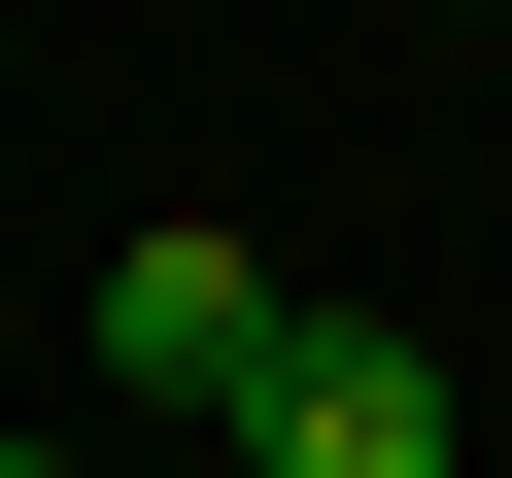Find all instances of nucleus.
I'll use <instances>...</instances> for the list:
<instances>
[{"label": "nucleus", "instance_id": "nucleus-2", "mask_svg": "<svg viewBox=\"0 0 512 478\" xmlns=\"http://www.w3.org/2000/svg\"><path fill=\"white\" fill-rule=\"evenodd\" d=\"M274 342H308V308H274V239H103V376H137V410H239Z\"/></svg>", "mask_w": 512, "mask_h": 478}, {"label": "nucleus", "instance_id": "nucleus-1", "mask_svg": "<svg viewBox=\"0 0 512 478\" xmlns=\"http://www.w3.org/2000/svg\"><path fill=\"white\" fill-rule=\"evenodd\" d=\"M239 478H444V342L410 308H308L274 376H239Z\"/></svg>", "mask_w": 512, "mask_h": 478}, {"label": "nucleus", "instance_id": "nucleus-3", "mask_svg": "<svg viewBox=\"0 0 512 478\" xmlns=\"http://www.w3.org/2000/svg\"><path fill=\"white\" fill-rule=\"evenodd\" d=\"M0 478H69V444H0Z\"/></svg>", "mask_w": 512, "mask_h": 478}]
</instances>
